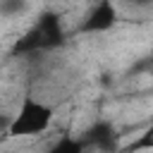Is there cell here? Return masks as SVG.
Here are the masks:
<instances>
[{
    "label": "cell",
    "mask_w": 153,
    "mask_h": 153,
    "mask_svg": "<svg viewBox=\"0 0 153 153\" xmlns=\"http://www.w3.org/2000/svg\"><path fill=\"white\" fill-rule=\"evenodd\" d=\"M65 43V31H62V22L55 12L45 10L38 14V19L26 29V33L22 38H17L12 55H29V53H38V50H50Z\"/></svg>",
    "instance_id": "cell-1"
},
{
    "label": "cell",
    "mask_w": 153,
    "mask_h": 153,
    "mask_svg": "<svg viewBox=\"0 0 153 153\" xmlns=\"http://www.w3.org/2000/svg\"><path fill=\"white\" fill-rule=\"evenodd\" d=\"M50 124H53V108L33 96H24L19 110L14 112V117L7 127V136H14V139L38 136V134L48 131Z\"/></svg>",
    "instance_id": "cell-2"
},
{
    "label": "cell",
    "mask_w": 153,
    "mask_h": 153,
    "mask_svg": "<svg viewBox=\"0 0 153 153\" xmlns=\"http://www.w3.org/2000/svg\"><path fill=\"white\" fill-rule=\"evenodd\" d=\"M91 151L98 153H117L120 151V131L110 120H96L81 136Z\"/></svg>",
    "instance_id": "cell-3"
},
{
    "label": "cell",
    "mask_w": 153,
    "mask_h": 153,
    "mask_svg": "<svg viewBox=\"0 0 153 153\" xmlns=\"http://www.w3.org/2000/svg\"><path fill=\"white\" fill-rule=\"evenodd\" d=\"M117 24V7L112 0H96L79 24L81 33H103Z\"/></svg>",
    "instance_id": "cell-4"
},
{
    "label": "cell",
    "mask_w": 153,
    "mask_h": 153,
    "mask_svg": "<svg viewBox=\"0 0 153 153\" xmlns=\"http://www.w3.org/2000/svg\"><path fill=\"white\" fill-rule=\"evenodd\" d=\"M45 153H88V146H86L84 139H76V136L65 134V136H60Z\"/></svg>",
    "instance_id": "cell-5"
},
{
    "label": "cell",
    "mask_w": 153,
    "mask_h": 153,
    "mask_svg": "<svg viewBox=\"0 0 153 153\" xmlns=\"http://www.w3.org/2000/svg\"><path fill=\"white\" fill-rule=\"evenodd\" d=\"M134 151H153V120L143 127V131L124 148V153H134Z\"/></svg>",
    "instance_id": "cell-6"
},
{
    "label": "cell",
    "mask_w": 153,
    "mask_h": 153,
    "mask_svg": "<svg viewBox=\"0 0 153 153\" xmlns=\"http://www.w3.org/2000/svg\"><path fill=\"white\" fill-rule=\"evenodd\" d=\"M24 5H26V0H2V14L5 17H12L14 12H19V10H24Z\"/></svg>",
    "instance_id": "cell-7"
},
{
    "label": "cell",
    "mask_w": 153,
    "mask_h": 153,
    "mask_svg": "<svg viewBox=\"0 0 153 153\" xmlns=\"http://www.w3.org/2000/svg\"><path fill=\"white\" fill-rule=\"evenodd\" d=\"M131 5H136V7H148V5H153V0H129Z\"/></svg>",
    "instance_id": "cell-8"
}]
</instances>
